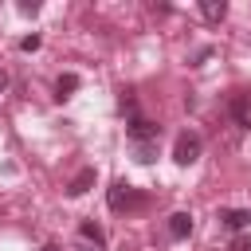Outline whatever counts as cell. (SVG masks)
Returning a JSON list of instances; mask_svg holds the SVG:
<instances>
[{
	"label": "cell",
	"mask_w": 251,
	"mask_h": 251,
	"mask_svg": "<svg viewBox=\"0 0 251 251\" xmlns=\"http://www.w3.org/2000/svg\"><path fill=\"white\" fill-rule=\"evenodd\" d=\"M133 157H137L141 165H149V161L157 157V145H133Z\"/></svg>",
	"instance_id": "cell-11"
},
{
	"label": "cell",
	"mask_w": 251,
	"mask_h": 251,
	"mask_svg": "<svg viewBox=\"0 0 251 251\" xmlns=\"http://www.w3.org/2000/svg\"><path fill=\"white\" fill-rule=\"evenodd\" d=\"M106 204H110L114 212H129V208H141V204H145V196H141L137 188H129L126 180H118V184L110 188V196H106Z\"/></svg>",
	"instance_id": "cell-1"
},
{
	"label": "cell",
	"mask_w": 251,
	"mask_h": 251,
	"mask_svg": "<svg viewBox=\"0 0 251 251\" xmlns=\"http://www.w3.org/2000/svg\"><path fill=\"white\" fill-rule=\"evenodd\" d=\"M20 47H24V51H39V35H24Z\"/></svg>",
	"instance_id": "cell-12"
},
{
	"label": "cell",
	"mask_w": 251,
	"mask_h": 251,
	"mask_svg": "<svg viewBox=\"0 0 251 251\" xmlns=\"http://www.w3.org/2000/svg\"><path fill=\"white\" fill-rule=\"evenodd\" d=\"M78 231H82V239H94V243H98V247H102V243H106V235H102V227H98V224H82V227H78Z\"/></svg>",
	"instance_id": "cell-10"
},
{
	"label": "cell",
	"mask_w": 251,
	"mask_h": 251,
	"mask_svg": "<svg viewBox=\"0 0 251 251\" xmlns=\"http://www.w3.org/2000/svg\"><path fill=\"white\" fill-rule=\"evenodd\" d=\"M20 12H24V16H35V12H39V4H35V0H24V4H20Z\"/></svg>",
	"instance_id": "cell-13"
},
{
	"label": "cell",
	"mask_w": 251,
	"mask_h": 251,
	"mask_svg": "<svg viewBox=\"0 0 251 251\" xmlns=\"http://www.w3.org/2000/svg\"><path fill=\"white\" fill-rule=\"evenodd\" d=\"M94 176H98V173L86 165V169H82V173H78V176L67 184V196H82V192H90V188H94Z\"/></svg>",
	"instance_id": "cell-4"
},
{
	"label": "cell",
	"mask_w": 251,
	"mask_h": 251,
	"mask_svg": "<svg viewBox=\"0 0 251 251\" xmlns=\"http://www.w3.org/2000/svg\"><path fill=\"white\" fill-rule=\"evenodd\" d=\"M188 231H192V216H188V212H173V216H169V235H173V239H184Z\"/></svg>",
	"instance_id": "cell-5"
},
{
	"label": "cell",
	"mask_w": 251,
	"mask_h": 251,
	"mask_svg": "<svg viewBox=\"0 0 251 251\" xmlns=\"http://www.w3.org/2000/svg\"><path fill=\"white\" fill-rule=\"evenodd\" d=\"M231 114H235V122H239V126H251V98H247L243 90L231 98Z\"/></svg>",
	"instance_id": "cell-6"
},
{
	"label": "cell",
	"mask_w": 251,
	"mask_h": 251,
	"mask_svg": "<svg viewBox=\"0 0 251 251\" xmlns=\"http://www.w3.org/2000/svg\"><path fill=\"white\" fill-rule=\"evenodd\" d=\"M78 90V75H59V82H55V98L63 102V98H71Z\"/></svg>",
	"instance_id": "cell-9"
},
{
	"label": "cell",
	"mask_w": 251,
	"mask_h": 251,
	"mask_svg": "<svg viewBox=\"0 0 251 251\" xmlns=\"http://www.w3.org/2000/svg\"><path fill=\"white\" fill-rule=\"evenodd\" d=\"M126 133H129V141H133V145H157L161 126H157V122H149V118H129Z\"/></svg>",
	"instance_id": "cell-3"
},
{
	"label": "cell",
	"mask_w": 251,
	"mask_h": 251,
	"mask_svg": "<svg viewBox=\"0 0 251 251\" xmlns=\"http://www.w3.org/2000/svg\"><path fill=\"white\" fill-rule=\"evenodd\" d=\"M43 251H59V247H55V243H43Z\"/></svg>",
	"instance_id": "cell-15"
},
{
	"label": "cell",
	"mask_w": 251,
	"mask_h": 251,
	"mask_svg": "<svg viewBox=\"0 0 251 251\" xmlns=\"http://www.w3.org/2000/svg\"><path fill=\"white\" fill-rule=\"evenodd\" d=\"M200 12H204L208 24H220V20L227 16V4H224V0H200Z\"/></svg>",
	"instance_id": "cell-7"
},
{
	"label": "cell",
	"mask_w": 251,
	"mask_h": 251,
	"mask_svg": "<svg viewBox=\"0 0 251 251\" xmlns=\"http://www.w3.org/2000/svg\"><path fill=\"white\" fill-rule=\"evenodd\" d=\"M200 149H204V141H200V133H192V129H184V133L176 137V145H173V161H176V165H192V161L200 157Z\"/></svg>",
	"instance_id": "cell-2"
},
{
	"label": "cell",
	"mask_w": 251,
	"mask_h": 251,
	"mask_svg": "<svg viewBox=\"0 0 251 251\" xmlns=\"http://www.w3.org/2000/svg\"><path fill=\"white\" fill-rule=\"evenodd\" d=\"M4 86H8V75H4V71H0V90H4Z\"/></svg>",
	"instance_id": "cell-14"
},
{
	"label": "cell",
	"mask_w": 251,
	"mask_h": 251,
	"mask_svg": "<svg viewBox=\"0 0 251 251\" xmlns=\"http://www.w3.org/2000/svg\"><path fill=\"white\" fill-rule=\"evenodd\" d=\"M220 220H224L231 231H239V227L251 224V212H243V208H227V212H220Z\"/></svg>",
	"instance_id": "cell-8"
}]
</instances>
